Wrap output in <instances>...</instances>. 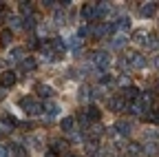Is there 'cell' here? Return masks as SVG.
<instances>
[{
	"instance_id": "obj_1",
	"label": "cell",
	"mask_w": 159,
	"mask_h": 157,
	"mask_svg": "<svg viewBox=\"0 0 159 157\" xmlns=\"http://www.w3.org/2000/svg\"><path fill=\"white\" fill-rule=\"evenodd\" d=\"M93 67L95 69H99L102 71V75L108 71V67H111V58H108V53L106 51H97L95 55H93Z\"/></svg>"
},
{
	"instance_id": "obj_2",
	"label": "cell",
	"mask_w": 159,
	"mask_h": 157,
	"mask_svg": "<svg viewBox=\"0 0 159 157\" xmlns=\"http://www.w3.org/2000/svg\"><path fill=\"white\" fill-rule=\"evenodd\" d=\"M20 109H25V113H29V115L42 113V104L35 102L33 97H22V100H20Z\"/></svg>"
},
{
	"instance_id": "obj_3",
	"label": "cell",
	"mask_w": 159,
	"mask_h": 157,
	"mask_svg": "<svg viewBox=\"0 0 159 157\" xmlns=\"http://www.w3.org/2000/svg\"><path fill=\"white\" fill-rule=\"evenodd\" d=\"M82 18H84V20H89V22H97V20H99L97 2H89V5H84V9H82Z\"/></svg>"
},
{
	"instance_id": "obj_4",
	"label": "cell",
	"mask_w": 159,
	"mask_h": 157,
	"mask_svg": "<svg viewBox=\"0 0 159 157\" xmlns=\"http://www.w3.org/2000/svg\"><path fill=\"white\" fill-rule=\"evenodd\" d=\"M128 27H130V18L128 16H119L113 22V33H126Z\"/></svg>"
},
{
	"instance_id": "obj_5",
	"label": "cell",
	"mask_w": 159,
	"mask_h": 157,
	"mask_svg": "<svg viewBox=\"0 0 159 157\" xmlns=\"http://www.w3.org/2000/svg\"><path fill=\"white\" fill-rule=\"evenodd\" d=\"M128 64H130L133 69H144V67H146V58H144L142 53H130V55H128Z\"/></svg>"
},
{
	"instance_id": "obj_6",
	"label": "cell",
	"mask_w": 159,
	"mask_h": 157,
	"mask_svg": "<svg viewBox=\"0 0 159 157\" xmlns=\"http://www.w3.org/2000/svg\"><path fill=\"white\" fill-rule=\"evenodd\" d=\"M115 131L122 135V137H128V135H130V131H133V124H130L128 120H119V122L115 124Z\"/></svg>"
},
{
	"instance_id": "obj_7",
	"label": "cell",
	"mask_w": 159,
	"mask_h": 157,
	"mask_svg": "<svg viewBox=\"0 0 159 157\" xmlns=\"http://www.w3.org/2000/svg\"><path fill=\"white\" fill-rule=\"evenodd\" d=\"M157 11V2H142L139 5V13H142L144 18H152Z\"/></svg>"
},
{
	"instance_id": "obj_8",
	"label": "cell",
	"mask_w": 159,
	"mask_h": 157,
	"mask_svg": "<svg viewBox=\"0 0 159 157\" xmlns=\"http://www.w3.org/2000/svg\"><path fill=\"white\" fill-rule=\"evenodd\" d=\"M51 150H53L55 155H66L69 144H66L64 140H53V142H51Z\"/></svg>"
},
{
	"instance_id": "obj_9",
	"label": "cell",
	"mask_w": 159,
	"mask_h": 157,
	"mask_svg": "<svg viewBox=\"0 0 159 157\" xmlns=\"http://www.w3.org/2000/svg\"><path fill=\"white\" fill-rule=\"evenodd\" d=\"M0 84H2V89H9L16 84V73L13 71H5L2 75H0Z\"/></svg>"
},
{
	"instance_id": "obj_10",
	"label": "cell",
	"mask_w": 159,
	"mask_h": 157,
	"mask_svg": "<svg viewBox=\"0 0 159 157\" xmlns=\"http://www.w3.org/2000/svg\"><path fill=\"white\" fill-rule=\"evenodd\" d=\"M139 95H142V93H139L137 86H133V84L126 86V89L122 91V97H124V100H133V102H137V100H139Z\"/></svg>"
},
{
	"instance_id": "obj_11",
	"label": "cell",
	"mask_w": 159,
	"mask_h": 157,
	"mask_svg": "<svg viewBox=\"0 0 159 157\" xmlns=\"http://www.w3.org/2000/svg\"><path fill=\"white\" fill-rule=\"evenodd\" d=\"M25 60V47H13L9 53V62H22Z\"/></svg>"
},
{
	"instance_id": "obj_12",
	"label": "cell",
	"mask_w": 159,
	"mask_h": 157,
	"mask_svg": "<svg viewBox=\"0 0 159 157\" xmlns=\"http://www.w3.org/2000/svg\"><path fill=\"white\" fill-rule=\"evenodd\" d=\"M108 33H113V25H99V27H93V35H95V38H104V35H108Z\"/></svg>"
},
{
	"instance_id": "obj_13",
	"label": "cell",
	"mask_w": 159,
	"mask_h": 157,
	"mask_svg": "<svg viewBox=\"0 0 159 157\" xmlns=\"http://www.w3.org/2000/svg\"><path fill=\"white\" fill-rule=\"evenodd\" d=\"M148 31L146 29H137V31H133V42H139V44H146V40H148Z\"/></svg>"
},
{
	"instance_id": "obj_14",
	"label": "cell",
	"mask_w": 159,
	"mask_h": 157,
	"mask_svg": "<svg viewBox=\"0 0 159 157\" xmlns=\"http://www.w3.org/2000/svg\"><path fill=\"white\" fill-rule=\"evenodd\" d=\"M137 104L142 106L144 111H150V104H152V95H150V93H142V95H139V100H137Z\"/></svg>"
},
{
	"instance_id": "obj_15",
	"label": "cell",
	"mask_w": 159,
	"mask_h": 157,
	"mask_svg": "<svg viewBox=\"0 0 159 157\" xmlns=\"http://www.w3.org/2000/svg\"><path fill=\"white\" fill-rule=\"evenodd\" d=\"M0 126H2V131H11L13 126H18V122H16L13 115H5L2 120H0Z\"/></svg>"
},
{
	"instance_id": "obj_16",
	"label": "cell",
	"mask_w": 159,
	"mask_h": 157,
	"mask_svg": "<svg viewBox=\"0 0 159 157\" xmlns=\"http://www.w3.org/2000/svg\"><path fill=\"white\" fill-rule=\"evenodd\" d=\"M42 111H44L47 115H51V117H53V115H57V111H60V106H57V104H55L53 100H47V102L42 104Z\"/></svg>"
},
{
	"instance_id": "obj_17",
	"label": "cell",
	"mask_w": 159,
	"mask_h": 157,
	"mask_svg": "<svg viewBox=\"0 0 159 157\" xmlns=\"http://www.w3.org/2000/svg\"><path fill=\"white\" fill-rule=\"evenodd\" d=\"M124 44H126V33H115L113 40H111V47L113 49H122Z\"/></svg>"
},
{
	"instance_id": "obj_18",
	"label": "cell",
	"mask_w": 159,
	"mask_h": 157,
	"mask_svg": "<svg viewBox=\"0 0 159 157\" xmlns=\"http://www.w3.org/2000/svg\"><path fill=\"white\" fill-rule=\"evenodd\" d=\"M35 67H38L35 58H25V60L20 62V71H25V73H27V71H33Z\"/></svg>"
},
{
	"instance_id": "obj_19",
	"label": "cell",
	"mask_w": 159,
	"mask_h": 157,
	"mask_svg": "<svg viewBox=\"0 0 159 157\" xmlns=\"http://www.w3.org/2000/svg\"><path fill=\"white\" fill-rule=\"evenodd\" d=\"M111 109H113V111H124V109H128V106H126V100L119 95V97H113V100H111Z\"/></svg>"
},
{
	"instance_id": "obj_20",
	"label": "cell",
	"mask_w": 159,
	"mask_h": 157,
	"mask_svg": "<svg viewBox=\"0 0 159 157\" xmlns=\"http://www.w3.org/2000/svg\"><path fill=\"white\" fill-rule=\"evenodd\" d=\"M80 100H95V93H93V89L84 84L82 89H80Z\"/></svg>"
},
{
	"instance_id": "obj_21",
	"label": "cell",
	"mask_w": 159,
	"mask_h": 157,
	"mask_svg": "<svg viewBox=\"0 0 159 157\" xmlns=\"http://www.w3.org/2000/svg\"><path fill=\"white\" fill-rule=\"evenodd\" d=\"M82 44H84V42H82V38H80L77 33L69 38V47H71L73 51H80V49H82Z\"/></svg>"
},
{
	"instance_id": "obj_22",
	"label": "cell",
	"mask_w": 159,
	"mask_h": 157,
	"mask_svg": "<svg viewBox=\"0 0 159 157\" xmlns=\"http://www.w3.org/2000/svg\"><path fill=\"white\" fill-rule=\"evenodd\" d=\"M35 93L42 95V97H51V95H53V89L47 86V84H38V86H35Z\"/></svg>"
},
{
	"instance_id": "obj_23",
	"label": "cell",
	"mask_w": 159,
	"mask_h": 157,
	"mask_svg": "<svg viewBox=\"0 0 159 157\" xmlns=\"http://www.w3.org/2000/svg\"><path fill=\"white\" fill-rule=\"evenodd\" d=\"M84 113H86V117L91 122H97L99 120V109L97 106H89V109H84Z\"/></svg>"
},
{
	"instance_id": "obj_24",
	"label": "cell",
	"mask_w": 159,
	"mask_h": 157,
	"mask_svg": "<svg viewBox=\"0 0 159 157\" xmlns=\"http://www.w3.org/2000/svg\"><path fill=\"white\" fill-rule=\"evenodd\" d=\"M9 27L11 29H20V27L25 29V20H22V18H18V16H9Z\"/></svg>"
},
{
	"instance_id": "obj_25",
	"label": "cell",
	"mask_w": 159,
	"mask_h": 157,
	"mask_svg": "<svg viewBox=\"0 0 159 157\" xmlns=\"http://www.w3.org/2000/svg\"><path fill=\"white\" fill-rule=\"evenodd\" d=\"M97 9H99V20H104L108 16V11H111V5L108 2H97Z\"/></svg>"
},
{
	"instance_id": "obj_26",
	"label": "cell",
	"mask_w": 159,
	"mask_h": 157,
	"mask_svg": "<svg viewBox=\"0 0 159 157\" xmlns=\"http://www.w3.org/2000/svg\"><path fill=\"white\" fill-rule=\"evenodd\" d=\"M146 47H148V49H159V38H157L155 33H150V35H148V40H146Z\"/></svg>"
},
{
	"instance_id": "obj_27",
	"label": "cell",
	"mask_w": 159,
	"mask_h": 157,
	"mask_svg": "<svg viewBox=\"0 0 159 157\" xmlns=\"http://www.w3.org/2000/svg\"><path fill=\"white\" fill-rule=\"evenodd\" d=\"M11 38H13L11 29H5L2 33H0V44H9V42H11Z\"/></svg>"
},
{
	"instance_id": "obj_28",
	"label": "cell",
	"mask_w": 159,
	"mask_h": 157,
	"mask_svg": "<svg viewBox=\"0 0 159 157\" xmlns=\"http://www.w3.org/2000/svg\"><path fill=\"white\" fill-rule=\"evenodd\" d=\"M73 117H64L62 122H60V126H62V131H73Z\"/></svg>"
},
{
	"instance_id": "obj_29",
	"label": "cell",
	"mask_w": 159,
	"mask_h": 157,
	"mask_svg": "<svg viewBox=\"0 0 159 157\" xmlns=\"http://www.w3.org/2000/svg\"><path fill=\"white\" fill-rule=\"evenodd\" d=\"M9 148H11V155H13V157H25V150H22V146H20V144H11Z\"/></svg>"
},
{
	"instance_id": "obj_30",
	"label": "cell",
	"mask_w": 159,
	"mask_h": 157,
	"mask_svg": "<svg viewBox=\"0 0 159 157\" xmlns=\"http://www.w3.org/2000/svg\"><path fill=\"white\" fill-rule=\"evenodd\" d=\"M31 9H33V7H31V2H20V13H22V16H27V18H29V16H31Z\"/></svg>"
},
{
	"instance_id": "obj_31",
	"label": "cell",
	"mask_w": 159,
	"mask_h": 157,
	"mask_svg": "<svg viewBox=\"0 0 159 157\" xmlns=\"http://www.w3.org/2000/svg\"><path fill=\"white\" fill-rule=\"evenodd\" d=\"M139 153H142V148H139V144H130V146H128V155H133V157H137Z\"/></svg>"
},
{
	"instance_id": "obj_32",
	"label": "cell",
	"mask_w": 159,
	"mask_h": 157,
	"mask_svg": "<svg viewBox=\"0 0 159 157\" xmlns=\"http://www.w3.org/2000/svg\"><path fill=\"white\" fill-rule=\"evenodd\" d=\"M33 27H35V18H33V16L25 18V29H33Z\"/></svg>"
},
{
	"instance_id": "obj_33",
	"label": "cell",
	"mask_w": 159,
	"mask_h": 157,
	"mask_svg": "<svg viewBox=\"0 0 159 157\" xmlns=\"http://www.w3.org/2000/svg\"><path fill=\"white\" fill-rule=\"evenodd\" d=\"M0 157H11V148L9 146H0Z\"/></svg>"
},
{
	"instance_id": "obj_34",
	"label": "cell",
	"mask_w": 159,
	"mask_h": 157,
	"mask_svg": "<svg viewBox=\"0 0 159 157\" xmlns=\"http://www.w3.org/2000/svg\"><path fill=\"white\" fill-rule=\"evenodd\" d=\"M148 117H150V122H152V124H159V111H152Z\"/></svg>"
},
{
	"instance_id": "obj_35",
	"label": "cell",
	"mask_w": 159,
	"mask_h": 157,
	"mask_svg": "<svg viewBox=\"0 0 159 157\" xmlns=\"http://www.w3.org/2000/svg\"><path fill=\"white\" fill-rule=\"evenodd\" d=\"M146 153H148V155H155V153H157L155 144H148V146H146Z\"/></svg>"
},
{
	"instance_id": "obj_36",
	"label": "cell",
	"mask_w": 159,
	"mask_h": 157,
	"mask_svg": "<svg viewBox=\"0 0 159 157\" xmlns=\"http://www.w3.org/2000/svg\"><path fill=\"white\" fill-rule=\"evenodd\" d=\"M29 47H31V49H35V47H40V42L35 40V38H31V42H29Z\"/></svg>"
},
{
	"instance_id": "obj_37",
	"label": "cell",
	"mask_w": 159,
	"mask_h": 157,
	"mask_svg": "<svg viewBox=\"0 0 159 157\" xmlns=\"http://www.w3.org/2000/svg\"><path fill=\"white\" fill-rule=\"evenodd\" d=\"M152 62H155V67H159V55H155V60H152Z\"/></svg>"
},
{
	"instance_id": "obj_38",
	"label": "cell",
	"mask_w": 159,
	"mask_h": 157,
	"mask_svg": "<svg viewBox=\"0 0 159 157\" xmlns=\"http://www.w3.org/2000/svg\"><path fill=\"white\" fill-rule=\"evenodd\" d=\"M2 97H5V89H2V86H0V100H2Z\"/></svg>"
},
{
	"instance_id": "obj_39",
	"label": "cell",
	"mask_w": 159,
	"mask_h": 157,
	"mask_svg": "<svg viewBox=\"0 0 159 157\" xmlns=\"http://www.w3.org/2000/svg\"><path fill=\"white\" fill-rule=\"evenodd\" d=\"M2 9H5V5H2V2H0V13H2Z\"/></svg>"
}]
</instances>
